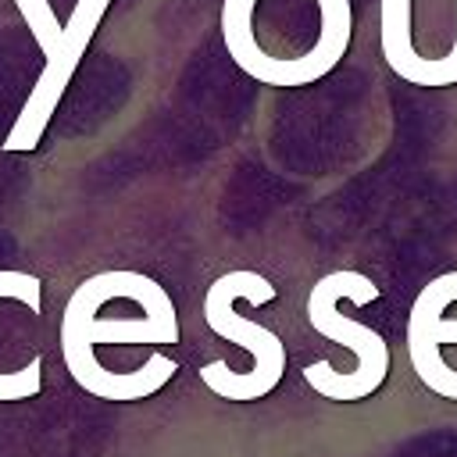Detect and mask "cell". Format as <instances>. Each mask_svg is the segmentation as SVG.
I'll return each instance as SVG.
<instances>
[{"instance_id": "obj_2", "label": "cell", "mask_w": 457, "mask_h": 457, "mask_svg": "<svg viewBox=\"0 0 457 457\" xmlns=\"http://www.w3.org/2000/svg\"><path fill=\"white\" fill-rule=\"evenodd\" d=\"M275 293L278 289L271 286V278H264L257 271H246V268L225 271L207 286V296H204L207 328L214 336L228 339V343H239L243 350H250V361H253L250 371H232L228 361L204 364L200 368V382L214 396L232 400V403H250V400H264L282 382V375H286V346H282V339L271 328H264V325H257V321H250V318H243L236 311L239 300L261 307V303L275 300Z\"/></svg>"}, {"instance_id": "obj_3", "label": "cell", "mask_w": 457, "mask_h": 457, "mask_svg": "<svg viewBox=\"0 0 457 457\" xmlns=\"http://www.w3.org/2000/svg\"><path fill=\"white\" fill-rule=\"evenodd\" d=\"M382 289L361 275V271H332L325 278H318L311 286V296H307V321L314 332H321L325 339L332 343H343L346 350L357 353V368L353 371H336L328 361H314L303 368V382L325 396V400H336V403H357V400H368L389 375V343L368 328V325H357L350 318H343L336 311L339 300H353V303H371L378 300Z\"/></svg>"}, {"instance_id": "obj_5", "label": "cell", "mask_w": 457, "mask_h": 457, "mask_svg": "<svg viewBox=\"0 0 457 457\" xmlns=\"http://www.w3.org/2000/svg\"><path fill=\"white\" fill-rule=\"evenodd\" d=\"M382 57L411 86L446 89L457 86V0H453V46L446 57H421L411 43V0H382Z\"/></svg>"}, {"instance_id": "obj_4", "label": "cell", "mask_w": 457, "mask_h": 457, "mask_svg": "<svg viewBox=\"0 0 457 457\" xmlns=\"http://www.w3.org/2000/svg\"><path fill=\"white\" fill-rule=\"evenodd\" d=\"M21 21L29 25L36 46L43 50V71L29 93V100L21 104L7 139H4V150L11 154H29L43 143V132L64 96V89L71 86V75L93 39V32L100 29L111 0H75L71 7V18L61 21L50 7V0H14Z\"/></svg>"}, {"instance_id": "obj_6", "label": "cell", "mask_w": 457, "mask_h": 457, "mask_svg": "<svg viewBox=\"0 0 457 457\" xmlns=\"http://www.w3.org/2000/svg\"><path fill=\"white\" fill-rule=\"evenodd\" d=\"M18 300L29 314L43 311V278L14 268H0V300ZM43 389V357H29L25 368L18 371H0V403L14 400H32Z\"/></svg>"}, {"instance_id": "obj_7", "label": "cell", "mask_w": 457, "mask_h": 457, "mask_svg": "<svg viewBox=\"0 0 457 457\" xmlns=\"http://www.w3.org/2000/svg\"><path fill=\"white\" fill-rule=\"evenodd\" d=\"M443 346H457V318H443L436 311L411 307V314H407V361L432 357Z\"/></svg>"}, {"instance_id": "obj_1", "label": "cell", "mask_w": 457, "mask_h": 457, "mask_svg": "<svg viewBox=\"0 0 457 457\" xmlns=\"http://www.w3.org/2000/svg\"><path fill=\"white\" fill-rule=\"evenodd\" d=\"M100 346L179 343V314L168 289L143 271H100L75 286L61 314V357L68 375L96 400L136 403L161 393L179 364L150 353L136 371H111L96 361Z\"/></svg>"}]
</instances>
